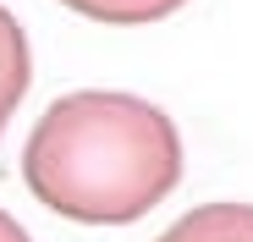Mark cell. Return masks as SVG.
<instances>
[{"label":"cell","instance_id":"4","mask_svg":"<svg viewBox=\"0 0 253 242\" xmlns=\"http://www.w3.org/2000/svg\"><path fill=\"white\" fill-rule=\"evenodd\" d=\"M66 6H72L77 17H88V22H110V28H143V22H160V17L182 11L187 0H66Z\"/></svg>","mask_w":253,"mask_h":242},{"label":"cell","instance_id":"5","mask_svg":"<svg viewBox=\"0 0 253 242\" xmlns=\"http://www.w3.org/2000/svg\"><path fill=\"white\" fill-rule=\"evenodd\" d=\"M0 242H33V237L22 231V220H11L6 209H0Z\"/></svg>","mask_w":253,"mask_h":242},{"label":"cell","instance_id":"2","mask_svg":"<svg viewBox=\"0 0 253 242\" xmlns=\"http://www.w3.org/2000/svg\"><path fill=\"white\" fill-rule=\"evenodd\" d=\"M154 242H253V204H198Z\"/></svg>","mask_w":253,"mask_h":242},{"label":"cell","instance_id":"3","mask_svg":"<svg viewBox=\"0 0 253 242\" xmlns=\"http://www.w3.org/2000/svg\"><path fill=\"white\" fill-rule=\"evenodd\" d=\"M28 83H33V55H28V33H22V22L0 6V132H6V121H11V110L22 105V94H28Z\"/></svg>","mask_w":253,"mask_h":242},{"label":"cell","instance_id":"1","mask_svg":"<svg viewBox=\"0 0 253 242\" xmlns=\"http://www.w3.org/2000/svg\"><path fill=\"white\" fill-rule=\"evenodd\" d=\"M22 182L44 209L83 226L143 220L182 182V132L160 105L121 88L55 99L22 149Z\"/></svg>","mask_w":253,"mask_h":242}]
</instances>
